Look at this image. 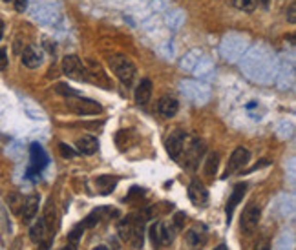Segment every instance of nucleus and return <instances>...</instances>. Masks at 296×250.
<instances>
[{
  "instance_id": "1",
  "label": "nucleus",
  "mask_w": 296,
  "mask_h": 250,
  "mask_svg": "<svg viewBox=\"0 0 296 250\" xmlns=\"http://www.w3.org/2000/svg\"><path fill=\"white\" fill-rule=\"evenodd\" d=\"M144 225H146V214H130L124 219H121L117 225L119 238L134 248H143Z\"/></svg>"
},
{
  "instance_id": "2",
  "label": "nucleus",
  "mask_w": 296,
  "mask_h": 250,
  "mask_svg": "<svg viewBox=\"0 0 296 250\" xmlns=\"http://www.w3.org/2000/svg\"><path fill=\"white\" fill-rule=\"evenodd\" d=\"M108 62H110V68L115 77L119 79L124 86H130L137 73L136 64L128 57H124V55H112V57L108 59Z\"/></svg>"
},
{
  "instance_id": "3",
  "label": "nucleus",
  "mask_w": 296,
  "mask_h": 250,
  "mask_svg": "<svg viewBox=\"0 0 296 250\" xmlns=\"http://www.w3.org/2000/svg\"><path fill=\"white\" fill-rule=\"evenodd\" d=\"M177 228L172 223H164V221H156L150 225L148 228V236H150V241L154 246H166L174 241L176 238Z\"/></svg>"
},
{
  "instance_id": "4",
  "label": "nucleus",
  "mask_w": 296,
  "mask_h": 250,
  "mask_svg": "<svg viewBox=\"0 0 296 250\" xmlns=\"http://www.w3.org/2000/svg\"><path fill=\"white\" fill-rule=\"evenodd\" d=\"M68 108L77 115H97L103 111V106L91 99H84L81 95L77 97H68Z\"/></svg>"
},
{
  "instance_id": "5",
  "label": "nucleus",
  "mask_w": 296,
  "mask_h": 250,
  "mask_svg": "<svg viewBox=\"0 0 296 250\" xmlns=\"http://www.w3.org/2000/svg\"><path fill=\"white\" fill-rule=\"evenodd\" d=\"M183 152H185V166L194 170L197 164H199V161H201L203 153H205V143L199 141L197 137H192L189 144H187V141H185V146H183L181 153Z\"/></svg>"
},
{
  "instance_id": "6",
  "label": "nucleus",
  "mask_w": 296,
  "mask_h": 250,
  "mask_svg": "<svg viewBox=\"0 0 296 250\" xmlns=\"http://www.w3.org/2000/svg\"><path fill=\"white\" fill-rule=\"evenodd\" d=\"M62 71H64V75H68V77L79 79V81L86 79L88 75L86 64H84L82 59L77 57V55H66V57L62 59Z\"/></svg>"
},
{
  "instance_id": "7",
  "label": "nucleus",
  "mask_w": 296,
  "mask_h": 250,
  "mask_svg": "<svg viewBox=\"0 0 296 250\" xmlns=\"http://www.w3.org/2000/svg\"><path fill=\"white\" fill-rule=\"evenodd\" d=\"M251 161V152L247 150V148L243 146H238L232 152V156H230L229 163H227V168H225V176L223 177H229V176H234L236 172H239V170L245 166L247 163Z\"/></svg>"
},
{
  "instance_id": "8",
  "label": "nucleus",
  "mask_w": 296,
  "mask_h": 250,
  "mask_svg": "<svg viewBox=\"0 0 296 250\" xmlns=\"http://www.w3.org/2000/svg\"><path fill=\"white\" fill-rule=\"evenodd\" d=\"M29 157H31V166H29L28 170V176H31V174H41L49 163V157L48 153H46V150L37 143H33L31 146H29Z\"/></svg>"
},
{
  "instance_id": "9",
  "label": "nucleus",
  "mask_w": 296,
  "mask_h": 250,
  "mask_svg": "<svg viewBox=\"0 0 296 250\" xmlns=\"http://www.w3.org/2000/svg\"><path fill=\"white\" fill-rule=\"evenodd\" d=\"M260 218H262V208H260L256 203H251L242 216V230L247 236L254 234V230L258 228Z\"/></svg>"
},
{
  "instance_id": "10",
  "label": "nucleus",
  "mask_w": 296,
  "mask_h": 250,
  "mask_svg": "<svg viewBox=\"0 0 296 250\" xmlns=\"http://www.w3.org/2000/svg\"><path fill=\"white\" fill-rule=\"evenodd\" d=\"M187 133L183 130H174L169 137H166V152L172 159H179L181 150L185 146Z\"/></svg>"
},
{
  "instance_id": "11",
  "label": "nucleus",
  "mask_w": 296,
  "mask_h": 250,
  "mask_svg": "<svg viewBox=\"0 0 296 250\" xmlns=\"http://www.w3.org/2000/svg\"><path fill=\"white\" fill-rule=\"evenodd\" d=\"M247 192V185L245 183H238L232 190V196L229 197V201H227V206H225V216H227V225H230V219H232V214H234L236 206L242 203L243 196Z\"/></svg>"
},
{
  "instance_id": "12",
  "label": "nucleus",
  "mask_w": 296,
  "mask_h": 250,
  "mask_svg": "<svg viewBox=\"0 0 296 250\" xmlns=\"http://www.w3.org/2000/svg\"><path fill=\"white\" fill-rule=\"evenodd\" d=\"M189 199L196 206H207V203H209V190L199 181H192L189 186Z\"/></svg>"
},
{
  "instance_id": "13",
  "label": "nucleus",
  "mask_w": 296,
  "mask_h": 250,
  "mask_svg": "<svg viewBox=\"0 0 296 250\" xmlns=\"http://www.w3.org/2000/svg\"><path fill=\"white\" fill-rule=\"evenodd\" d=\"M39 205H41V199L39 196H29L28 199H24V205H22V210H21V216H22V223H31L35 219L39 212Z\"/></svg>"
},
{
  "instance_id": "14",
  "label": "nucleus",
  "mask_w": 296,
  "mask_h": 250,
  "mask_svg": "<svg viewBox=\"0 0 296 250\" xmlns=\"http://www.w3.org/2000/svg\"><path fill=\"white\" fill-rule=\"evenodd\" d=\"M22 64L29 70H37L39 66L42 64V51L35 46H28L22 51Z\"/></svg>"
},
{
  "instance_id": "15",
  "label": "nucleus",
  "mask_w": 296,
  "mask_h": 250,
  "mask_svg": "<svg viewBox=\"0 0 296 250\" xmlns=\"http://www.w3.org/2000/svg\"><path fill=\"white\" fill-rule=\"evenodd\" d=\"M177 110H179V103H177V99L170 97V95L161 97L159 103H157V111L163 115L164 119H172L177 113Z\"/></svg>"
},
{
  "instance_id": "16",
  "label": "nucleus",
  "mask_w": 296,
  "mask_h": 250,
  "mask_svg": "<svg viewBox=\"0 0 296 250\" xmlns=\"http://www.w3.org/2000/svg\"><path fill=\"white\" fill-rule=\"evenodd\" d=\"M152 99V81L150 79H143L136 88V104L139 106H146Z\"/></svg>"
},
{
  "instance_id": "17",
  "label": "nucleus",
  "mask_w": 296,
  "mask_h": 250,
  "mask_svg": "<svg viewBox=\"0 0 296 250\" xmlns=\"http://www.w3.org/2000/svg\"><path fill=\"white\" fill-rule=\"evenodd\" d=\"M77 150L84 156H94L99 150V141L94 136H82L77 139Z\"/></svg>"
},
{
  "instance_id": "18",
  "label": "nucleus",
  "mask_w": 296,
  "mask_h": 250,
  "mask_svg": "<svg viewBox=\"0 0 296 250\" xmlns=\"http://www.w3.org/2000/svg\"><path fill=\"white\" fill-rule=\"evenodd\" d=\"M46 236H48V223H46V219H37L29 228V239L33 243H42Z\"/></svg>"
},
{
  "instance_id": "19",
  "label": "nucleus",
  "mask_w": 296,
  "mask_h": 250,
  "mask_svg": "<svg viewBox=\"0 0 296 250\" xmlns=\"http://www.w3.org/2000/svg\"><path fill=\"white\" fill-rule=\"evenodd\" d=\"M117 183H119V179L115 176H99L97 179H95V186H97L99 194H103V196L114 192Z\"/></svg>"
},
{
  "instance_id": "20",
  "label": "nucleus",
  "mask_w": 296,
  "mask_h": 250,
  "mask_svg": "<svg viewBox=\"0 0 296 250\" xmlns=\"http://www.w3.org/2000/svg\"><path fill=\"white\" fill-rule=\"evenodd\" d=\"M185 241H187V245H189L190 248L199 250L207 243V234H203V232H199V230L192 228L185 234Z\"/></svg>"
},
{
  "instance_id": "21",
  "label": "nucleus",
  "mask_w": 296,
  "mask_h": 250,
  "mask_svg": "<svg viewBox=\"0 0 296 250\" xmlns=\"http://www.w3.org/2000/svg\"><path fill=\"white\" fill-rule=\"evenodd\" d=\"M218 166H219V153L218 152H210L209 157L205 161V176L209 179H212L218 172Z\"/></svg>"
},
{
  "instance_id": "22",
  "label": "nucleus",
  "mask_w": 296,
  "mask_h": 250,
  "mask_svg": "<svg viewBox=\"0 0 296 250\" xmlns=\"http://www.w3.org/2000/svg\"><path fill=\"white\" fill-rule=\"evenodd\" d=\"M106 212H108V208H99V210H94V212H91L90 216H88V218L81 223V225L84 226V228H91V226H95L99 221H101V219H103V216H104V214H106Z\"/></svg>"
},
{
  "instance_id": "23",
  "label": "nucleus",
  "mask_w": 296,
  "mask_h": 250,
  "mask_svg": "<svg viewBox=\"0 0 296 250\" xmlns=\"http://www.w3.org/2000/svg\"><path fill=\"white\" fill-rule=\"evenodd\" d=\"M22 205H24V199L21 197V194H16V192L9 194V196H8V206L11 208L13 214H21Z\"/></svg>"
},
{
  "instance_id": "24",
  "label": "nucleus",
  "mask_w": 296,
  "mask_h": 250,
  "mask_svg": "<svg viewBox=\"0 0 296 250\" xmlns=\"http://www.w3.org/2000/svg\"><path fill=\"white\" fill-rule=\"evenodd\" d=\"M82 232H84V226H82V225L75 226L70 234H68V246H73V248H77L79 241H81V238H82Z\"/></svg>"
},
{
  "instance_id": "25",
  "label": "nucleus",
  "mask_w": 296,
  "mask_h": 250,
  "mask_svg": "<svg viewBox=\"0 0 296 250\" xmlns=\"http://www.w3.org/2000/svg\"><path fill=\"white\" fill-rule=\"evenodd\" d=\"M234 6L239 9V11L252 13L258 4H256V0H234Z\"/></svg>"
},
{
  "instance_id": "26",
  "label": "nucleus",
  "mask_w": 296,
  "mask_h": 250,
  "mask_svg": "<svg viewBox=\"0 0 296 250\" xmlns=\"http://www.w3.org/2000/svg\"><path fill=\"white\" fill-rule=\"evenodd\" d=\"M55 91L64 95V97H77V95H81V91L73 90V88H70L68 84H57V86H55Z\"/></svg>"
},
{
  "instance_id": "27",
  "label": "nucleus",
  "mask_w": 296,
  "mask_h": 250,
  "mask_svg": "<svg viewBox=\"0 0 296 250\" xmlns=\"http://www.w3.org/2000/svg\"><path fill=\"white\" fill-rule=\"evenodd\" d=\"M185 221H187V216L183 212H177L176 216H174V221H172V225L176 226L177 230H181L183 226H185Z\"/></svg>"
},
{
  "instance_id": "28",
  "label": "nucleus",
  "mask_w": 296,
  "mask_h": 250,
  "mask_svg": "<svg viewBox=\"0 0 296 250\" xmlns=\"http://www.w3.org/2000/svg\"><path fill=\"white\" fill-rule=\"evenodd\" d=\"M59 150H61L62 157H75V156H77V152H75V150H71V148L68 146V144H64V143L59 144Z\"/></svg>"
},
{
  "instance_id": "29",
  "label": "nucleus",
  "mask_w": 296,
  "mask_h": 250,
  "mask_svg": "<svg viewBox=\"0 0 296 250\" xmlns=\"http://www.w3.org/2000/svg\"><path fill=\"white\" fill-rule=\"evenodd\" d=\"M8 68V51L6 48H0V71H4Z\"/></svg>"
},
{
  "instance_id": "30",
  "label": "nucleus",
  "mask_w": 296,
  "mask_h": 250,
  "mask_svg": "<svg viewBox=\"0 0 296 250\" xmlns=\"http://www.w3.org/2000/svg\"><path fill=\"white\" fill-rule=\"evenodd\" d=\"M287 21H289V24H294L296 22V4L294 2H292L287 9Z\"/></svg>"
},
{
  "instance_id": "31",
  "label": "nucleus",
  "mask_w": 296,
  "mask_h": 250,
  "mask_svg": "<svg viewBox=\"0 0 296 250\" xmlns=\"http://www.w3.org/2000/svg\"><path fill=\"white\" fill-rule=\"evenodd\" d=\"M26 8H28V0H15V9L16 11H26Z\"/></svg>"
},
{
  "instance_id": "32",
  "label": "nucleus",
  "mask_w": 296,
  "mask_h": 250,
  "mask_svg": "<svg viewBox=\"0 0 296 250\" xmlns=\"http://www.w3.org/2000/svg\"><path fill=\"white\" fill-rule=\"evenodd\" d=\"M256 250H271V245H269V241H262L256 246Z\"/></svg>"
},
{
  "instance_id": "33",
  "label": "nucleus",
  "mask_w": 296,
  "mask_h": 250,
  "mask_svg": "<svg viewBox=\"0 0 296 250\" xmlns=\"http://www.w3.org/2000/svg\"><path fill=\"white\" fill-rule=\"evenodd\" d=\"M269 2L271 0H256V4H260L262 8H269Z\"/></svg>"
},
{
  "instance_id": "34",
  "label": "nucleus",
  "mask_w": 296,
  "mask_h": 250,
  "mask_svg": "<svg viewBox=\"0 0 296 250\" xmlns=\"http://www.w3.org/2000/svg\"><path fill=\"white\" fill-rule=\"evenodd\" d=\"M2 37H4V22L0 21V41H2Z\"/></svg>"
},
{
  "instance_id": "35",
  "label": "nucleus",
  "mask_w": 296,
  "mask_h": 250,
  "mask_svg": "<svg viewBox=\"0 0 296 250\" xmlns=\"http://www.w3.org/2000/svg\"><path fill=\"white\" fill-rule=\"evenodd\" d=\"M214 250H229V248H227V245H219V246H216Z\"/></svg>"
},
{
  "instance_id": "36",
  "label": "nucleus",
  "mask_w": 296,
  "mask_h": 250,
  "mask_svg": "<svg viewBox=\"0 0 296 250\" xmlns=\"http://www.w3.org/2000/svg\"><path fill=\"white\" fill-rule=\"evenodd\" d=\"M94 250H108V246H103V245H99V246H95Z\"/></svg>"
},
{
  "instance_id": "37",
  "label": "nucleus",
  "mask_w": 296,
  "mask_h": 250,
  "mask_svg": "<svg viewBox=\"0 0 296 250\" xmlns=\"http://www.w3.org/2000/svg\"><path fill=\"white\" fill-rule=\"evenodd\" d=\"M4 2H9V0H4Z\"/></svg>"
}]
</instances>
